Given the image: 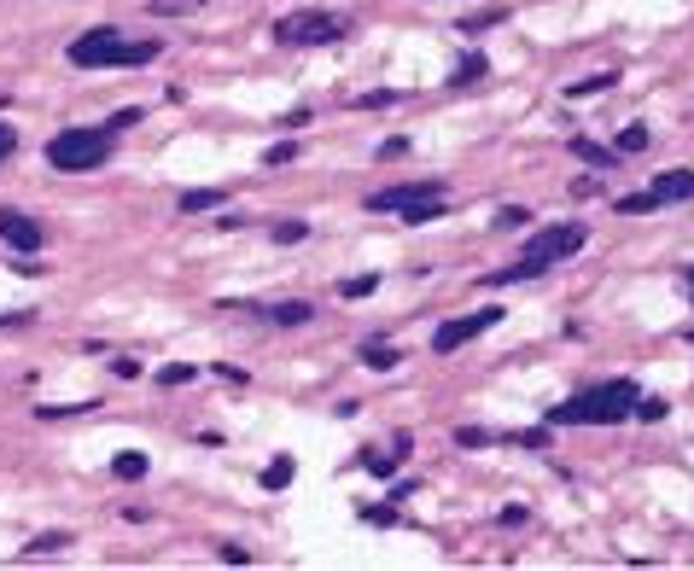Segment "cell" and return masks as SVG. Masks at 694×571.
<instances>
[{
  "mask_svg": "<svg viewBox=\"0 0 694 571\" xmlns=\"http://www.w3.org/2000/svg\"><path fill=\"white\" fill-rule=\"evenodd\" d=\"M636 385L630 379H607V385H590V391H578L572 403H555V426H619L636 414Z\"/></svg>",
  "mask_w": 694,
  "mask_h": 571,
  "instance_id": "6da1fadb",
  "label": "cell"
},
{
  "mask_svg": "<svg viewBox=\"0 0 694 571\" xmlns=\"http://www.w3.org/2000/svg\"><path fill=\"white\" fill-rule=\"evenodd\" d=\"M158 59V41H123V30H111V24H100V30L76 35L70 41V65L76 70H100V65H152Z\"/></svg>",
  "mask_w": 694,
  "mask_h": 571,
  "instance_id": "7a4b0ae2",
  "label": "cell"
},
{
  "mask_svg": "<svg viewBox=\"0 0 694 571\" xmlns=\"http://www.w3.org/2000/svg\"><path fill=\"white\" fill-rule=\"evenodd\" d=\"M111 146L117 135L111 129H59V135L47 140V164L59 169V175H88V169H100L111 158Z\"/></svg>",
  "mask_w": 694,
  "mask_h": 571,
  "instance_id": "3957f363",
  "label": "cell"
},
{
  "mask_svg": "<svg viewBox=\"0 0 694 571\" xmlns=\"http://www.w3.org/2000/svg\"><path fill=\"white\" fill-rule=\"evenodd\" d=\"M368 210H397L403 222H432L444 216V181H403V187H385V193H368Z\"/></svg>",
  "mask_w": 694,
  "mask_h": 571,
  "instance_id": "277c9868",
  "label": "cell"
},
{
  "mask_svg": "<svg viewBox=\"0 0 694 571\" xmlns=\"http://www.w3.org/2000/svg\"><path fill=\"white\" fill-rule=\"evenodd\" d=\"M345 30H350V18H339V12H286L275 24V41L280 47H327Z\"/></svg>",
  "mask_w": 694,
  "mask_h": 571,
  "instance_id": "5b68a950",
  "label": "cell"
},
{
  "mask_svg": "<svg viewBox=\"0 0 694 571\" xmlns=\"http://www.w3.org/2000/svg\"><path fill=\"white\" fill-rule=\"evenodd\" d=\"M584 222H555V228H543V234H531V245H525V263L537 274H549L555 263H566V257H578L584 251Z\"/></svg>",
  "mask_w": 694,
  "mask_h": 571,
  "instance_id": "8992f818",
  "label": "cell"
},
{
  "mask_svg": "<svg viewBox=\"0 0 694 571\" xmlns=\"http://www.w3.org/2000/svg\"><path fill=\"white\" fill-rule=\"evenodd\" d=\"M496 321H502V309H496V303H490V309H473V315H461V321H444V327L432 333V350H438V356H455L461 344H473L479 333H490Z\"/></svg>",
  "mask_w": 694,
  "mask_h": 571,
  "instance_id": "52a82bcc",
  "label": "cell"
},
{
  "mask_svg": "<svg viewBox=\"0 0 694 571\" xmlns=\"http://www.w3.org/2000/svg\"><path fill=\"white\" fill-rule=\"evenodd\" d=\"M0 239H6L18 257H24V251H41V222H30L24 210H6V216H0Z\"/></svg>",
  "mask_w": 694,
  "mask_h": 571,
  "instance_id": "ba28073f",
  "label": "cell"
},
{
  "mask_svg": "<svg viewBox=\"0 0 694 571\" xmlns=\"http://www.w3.org/2000/svg\"><path fill=\"white\" fill-rule=\"evenodd\" d=\"M654 199L671 204V199H694V169H665L654 181Z\"/></svg>",
  "mask_w": 694,
  "mask_h": 571,
  "instance_id": "9c48e42d",
  "label": "cell"
},
{
  "mask_svg": "<svg viewBox=\"0 0 694 571\" xmlns=\"http://www.w3.org/2000/svg\"><path fill=\"white\" fill-rule=\"evenodd\" d=\"M228 204V187H193V193H181V210L187 216H199V210H222Z\"/></svg>",
  "mask_w": 694,
  "mask_h": 571,
  "instance_id": "30bf717a",
  "label": "cell"
},
{
  "mask_svg": "<svg viewBox=\"0 0 694 571\" xmlns=\"http://www.w3.org/2000/svg\"><path fill=\"white\" fill-rule=\"evenodd\" d=\"M315 309L304 298H292V303H275V309H269V321H280V327H304V321H310Z\"/></svg>",
  "mask_w": 694,
  "mask_h": 571,
  "instance_id": "8fae6325",
  "label": "cell"
},
{
  "mask_svg": "<svg viewBox=\"0 0 694 571\" xmlns=\"http://www.w3.org/2000/svg\"><path fill=\"white\" fill-rule=\"evenodd\" d=\"M572 158H584V164H595V169H607V164H619V152H607V146H595V140H572Z\"/></svg>",
  "mask_w": 694,
  "mask_h": 571,
  "instance_id": "7c38bea8",
  "label": "cell"
},
{
  "mask_svg": "<svg viewBox=\"0 0 694 571\" xmlns=\"http://www.w3.org/2000/svg\"><path fill=\"white\" fill-rule=\"evenodd\" d=\"M111 472H117L123 484H140V478H146V455H135V449H129V455H117V461H111Z\"/></svg>",
  "mask_w": 694,
  "mask_h": 571,
  "instance_id": "4fadbf2b",
  "label": "cell"
},
{
  "mask_svg": "<svg viewBox=\"0 0 694 571\" xmlns=\"http://www.w3.org/2000/svg\"><path fill=\"white\" fill-rule=\"evenodd\" d=\"M362 362H368V368H397V362H403V350H391V344H380V338H374V344H368V350H362Z\"/></svg>",
  "mask_w": 694,
  "mask_h": 571,
  "instance_id": "5bb4252c",
  "label": "cell"
},
{
  "mask_svg": "<svg viewBox=\"0 0 694 571\" xmlns=\"http://www.w3.org/2000/svg\"><path fill=\"white\" fill-rule=\"evenodd\" d=\"M205 0H146V12L152 18H181V12H199Z\"/></svg>",
  "mask_w": 694,
  "mask_h": 571,
  "instance_id": "9a60e30c",
  "label": "cell"
},
{
  "mask_svg": "<svg viewBox=\"0 0 694 571\" xmlns=\"http://www.w3.org/2000/svg\"><path fill=\"white\" fill-rule=\"evenodd\" d=\"M496 24H508V6H490V12H479V18H467L461 30H467V35H485V30H496Z\"/></svg>",
  "mask_w": 694,
  "mask_h": 571,
  "instance_id": "2e32d148",
  "label": "cell"
},
{
  "mask_svg": "<svg viewBox=\"0 0 694 571\" xmlns=\"http://www.w3.org/2000/svg\"><path fill=\"white\" fill-rule=\"evenodd\" d=\"M59 548H70L65 531H47V537H35L30 548H24V560H35V554H59Z\"/></svg>",
  "mask_w": 694,
  "mask_h": 571,
  "instance_id": "e0dca14e",
  "label": "cell"
},
{
  "mask_svg": "<svg viewBox=\"0 0 694 571\" xmlns=\"http://www.w3.org/2000/svg\"><path fill=\"white\" fill-rule=\"evenodd\" d=\"M613 88V76H584V82H572L566 88V100H584V94H607Z\"/></svg>",
  "mask_w": 694,
  "mask_h": 571,
  "instance_id": "ac0fdd59",
  "label": "cell"
},
{
  "mask_svg": "<svg viewBox=\"0 0 694 571\" xmlns=\"http://www.w3.org/2000/svg\"><path fill=\"white\" fill-rule=\"evenodd\" d=\"M613 152H619V158H630V152H648V129H636V123H630L625 135H619V146H613Z\"/></svg>",
  "mask_w": 694,
  "mask_h": 571,
  "instance_id": "d6986e66",
  "label": "cell"
},
{
  "mask_svg": "<svg viewBox=\"0 0 694 571\" xmlns=\"http://www.w3.org/2000/svg\"><path fill=\"white\" fill-rule=\"evenodd\" d=\"M286 484H292V461H286V455H280L275 467L263 472V490H286Z\"/></svg>",
  "mask_w": 694,
  "mask_h": 571,
  "instance_id": "ffe728a7",
  "label": "cell"
},
{
  "mask_svg": "<svg viewBox=\"0 0 694 571\" xmlns=\"http://www.w3.org/2000/svg\"><path fill=\"white\" fill-rule=\"evenodd\" d=\"M374 286H380L374 274H356V280H339V298H368Z\"/></svg>",
  "mask_w": 694,
  "mask_h": 571,
  "instance_id": "44dd1931",
  "label": "cell"
},
{
  "mask_svg": "<svg viewBox=\"0 0 694 571\" xmlns=\"http://www.w3.org/2000/svg\"><path fill=\"white\" fill-rule=\"evenodd\" d=\"M654 187H648V193H630V199H619V210H625V216H642V210H654Z\"/></svg>",
  "mask_w": 694,
  "mask_h": 571,
  "instance_id": "7402d4cb",
  "label": "cell"
},
{
  "mask_svg": "<svg viewBox=\"0 0 694 571\" xmlns=\"http://www.w3.org/2000/svg\"><path fill=\"white\" fill-rule=\"evenodd\" d=\"M135 123H140L135 105H123V111H111V117H105V129H111V135H117V129H135Z\"/></svg>",
  "mask_w": 694,
  "mask_h": 571,
  "instance_id": "603a6c76",
  "label": "cell"
},
{
  "mask_svg": "<svg viewBox=\"0 0 694 571\" xmlns=\"http://www.w3.org/2000/svg\"><path fill=\"white\" fill-rule=\"evenodd\" d=\"M304 234H310L304 222H275V245H298Z\"/></svg>",
  "mask_w": 694,
  "mask_h": 571,
  "instance_id": "cb8c5ba5",
  "label": "cell"
},
{
  "mask_svg": "<svg viewBox=\"0 0 694 571\" xmlns=\"http://www.w3.org/2000/svg\"><path fill=\"white\" fill-rule=\"evenodd\" d=\"M292 158H298V140H280V146H269V158H263V164H292Z\"/></svg>",
  "mask_w": 694,
  "mask_h": 571,
  "instance_id": "d4e9b609",
  "label": "cell"
},
{
  "mask_svg": "<svg viewBox=\"0 0 694 571\" xmlns=\"http://www.w3.org/2000/svg\"><path fill=\"white\" fill-rule=\"evenodd\" d=\"M455 443H461V449H485L490 432H479V426H461V432H455Z\"/></svg>",
  "mask_w": 694,
  "mask_h": 571,
  "instance_id": "484cf974",
  "label": "cell"
},
{
  "mask_svg": "<svg viewBox=\"0 0 694 571\" xmlns=\"http://www.w3.org/2000/svg\"><path fill=\"white\" fill-rule=\"evenodd\" d=\"M479 76H485V59H479V53H467V59H461V76H455V82H479Z\"/></svg>",
  "mask_w": 694,
  "mask_h": 571,
  "instance_id": "4316f807",
  "label": "cell"
},
{
  "mask_svg": "<svg viewBox=\"0 0 694 571\" xmlns=\"http://www.w3.org/2000/svg\"><path fill=\"white\" fill-rule=\"evenodd\" d=\"M391 100H397L391 88H374V94H362V100H356V105H362V111H380V105H391Z\"/></svg>",
  "mask_w": 694,
  "mask_h": 571,
  "instance_id": "83f0119b",
  "label": "cell"
},
{
  "mask_svg": "<svg viewBox=\"0 0 694 571\" xmlns=\"http://www.w3.org/2000/svg\"><path fill=\"white\" fill-rule=\"evenodd\" d=\"M12 152H18V129H12V123H0V164H6Z\"/></svg>",
  "mask_w": 694,
  "mask_h": 571,
  "instance_id": "f1b7e54d",
  "label": "cell"
},
{
  "mask_svg": "<svg viewBox=\"0 0 694 571\" xmlns=\"http://www.w3.org/2000/svg\"><path fill=\"white\" fill-rule=\"evenodd\" d=\"M636 414H642V420H660L665 403H660V397H636Z\"/></svg>",
  "mask_w": 694,
  "mask_h": 571,
  "instance_id": "f546056e",
  "label": "cell"
},
{
  "mask_svg": "<svg viewBox=\"0 0 694 571\" xmlns=\"http://www.w3.org/2000/svg\"><path fill=\"white\" fill-rule=\"evenodd\" d=\"M572 193H578V199H595V193H601V181H595V175H578V181H572Z\"/></svg>",
  "mask_w": 694,
  "mask_h": 571,
  "instance_id": "4dcf8cb0",
  "label": "cell"
},
{
  "mask_svg": "<svg viewBox=\"0 0 694 571\" xmlns=\"http://www.w3.org/2000/svg\"><path fill=\"white\" fill-rule=\"evenodd\" d=\"M222 560H228V566H245V560H251V554H245L240 542H222Z\"/></svg>",
  "mask_w": 694,
  "mask_h": 571,
  "instance_id": "1f68e13d",
  "label": "cell"
},
{
  "mask_svg": "<svg viewBox=\"0 0 694 571\" xmlns=\"http://www.w3.org/2000/svg\"><path fill=\"white\" fill-rule=\"evenodd\" d=\"M403 152H409V140L397 135V140H380V158H403Z\"/></svg>",
  "mask_w": 694,
  "mask_h": 571,
  "instance_id": "d6a6232c",
  "label": "cell"
},
{
  "mask_svg": "<svg viewBox=\"0 0 694 571\" xmlns=\"http://www.w3.org/2000/svg\"><path fill=\"white\" fill-rule=\"evenodd\" d=\"M158 379H164V385H187V379H193V368H164Z\"/></svg>",
  "mask_w": 694,
  "mask_h": 571,
  "instance_id": "836d02e7",
  "label": "cell"
},
{
  "mask_svg": "<svg viewBox=\"0 0 694 571\" xmlns=\"http://www.w3.org/2000/svg\"><path fill=\"white\" fill-rule=\"evenodd\" d=\"M689 292H694V263H689Z\"/></svg>",
  "mask_w": 694,
  "mask_h": 571,
  "instance_id": "e575fe53",
  "label": "cell"
},
{
  "mask_svg": "<svg viewBox=\"0 0 694 571\" xmlns=\"http://www.w3.org/2000/svg\"><path fill=\"white\" fill-rule=\"evenodd\" d=\"M689 344H694V333H689Z\"/></svg>",
  "mask_w": 694,
  "mask_h": 571,
  "instance_id": "d590c367",
  "label": "cell"
}]
</instances>
